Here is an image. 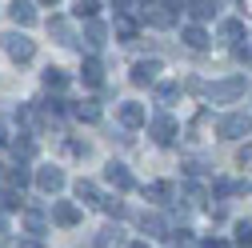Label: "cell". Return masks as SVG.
Returning a JSON list of instances; mask_svg holds the SVG:
<instances>
[{"label": "cell", "instance_id": "1", "mask_svg": "<svg viewBox=\"0 0 252 248\" xmlns=\"http://www.w3.org/2000/svg\"><path fill=\"white\" fill-rule=\"evenodd\" d=\"M216 132L224 136V140H240V136L252 132V116H248V112H228V116H220Z\"/></svg>", "mask_w": 252, "mask_h": 248}, {"label": "cell", "instance_id": "2", "mask_svg": "<svg viewBox=\"0 0 252 248\" xmlns=\"http://www.w3.org/2000/svg\"><path fill=\"white\" fill-rule=\"evenodd\" d=\"M0 40H4V52H8L12 60H16V64H28V60L36 56V44L28 40L24 32H4V36H0Z\"/></svg>", "mask_w": 252, "mask_h": 248}, {"label": "cell", "instance_id": "3", "mask_svg": "<svg viewBox=\"0 0 252 248\" xmlns=\"http://www.w3.org/2000/svg\"><path fill=\"white\" fill-rule=\"evenodd\" d=\"M136 8H140V4H116V36H120L124 44H128V40H136V32H140Z\"/></svg>", "mask_w": 252, "mask_h": 248}, {"label": "cell", "instance_id": "4", "mask_svg": "<svg viewBox=\"0 0 252 248\" xmlns=\"http://www.w3.org/2000/svg\"><path fill=\"white\" fill-rule=\"evenodd\" d=\"M236 96H244V76H228V80H216L208 88V100L212 104H232Z\"/></svg>", "mask_w": 252, "mask_h": 248}, {"label": "cell", "instance_id": "5", "mask_svg": "<svg viewBox=\"0 0 252 248\" xmlns=\"http://www.w3.org/2000/svg\"><path fill=\"white\" fill-rule=\"evenodd\" d=\"M180 8H184V4H148L140 16H144L152 28H172V24L180 20Z\"/></svg>", "mask_w": 252, "mask_h": 248}, {"label": "cell", "instance_id": "6", "mask_svg": "<svg viewBox=\"0 0 252 248\" xmlns=\"http://www.w3.org/2000/svg\"><path fill=\"white\" fill-rule=\"evenodd\" d=\"M176 132H180V128H176V120H172L168 112L152 116V124H148V136H152L156 144H172V140H176Z\"/></svg>", "mask_w": 252, "mask_h": 248}, {"label": "cell", "instance_id": "7", "mask_svg": "<svg viewBox=\"0 0 252 248\" xmlns=\"http://www.w3.org/2000/svg\"><path fill=\"white\" fill-rule=\"evenodd\" d=\"M104 180L112 184L116 192H128V188H132V172L124 168L120 160H108V164H104Z\"/></svg>", "mask_w": 252, "mask_h": 248}, {"label": "cell", "instance_id": "8", "mask_svg": "<svg viewBox=\"0 0 252 248\" xmlns=\"http://www.w3.org/2000/svg\"><path fill=\"white\" fill-rule=\"evenodd\" d=\"M52 220H56L60 228H76V224H80V208H76L72 200H56V204H52Z\"/></svg>", "mask_w": 252, "mask_h": 248}, {"label": "cell", "instance_id": "9", "mask_svg": "<svg viewBox=\"0 0 252 248\" xmlns=\"http://www.w3.org/2000/svg\"><path fill=\"white\" fill-rule=\"evenodd\" d=\"M144 120H148L144 104H136V100H124V104H120V124H124V128H140Z\"/></svg>", "mask_w": 252, "mask_h": 248}, {"label": "cell", "instance_id": "10", "mask_svg": "<svg viewBox=\"0 0 252 248\" xmlns=\"http://www.w3.org/2000/svg\"><path fill=\"white\" fill-rule=\"evenodd\" d=\"M156 72H160V60H136V64H132V76H128V80L144 88V84H152V80H156Z\"/></svg>", "mask_w": 252, "mask_h": 248}, {"label": "cell", "instance_id": "11", "mask_svg": "<svg viewBox=\"0 0 252 248\" xmlns=\"http://www.w3.org/2000/svg\"><path fill=\"white\" fill-rule=\"evenodd\" d=\"M36 184H40V192H60V188H64V172H60V168H40Z\"/></svg>", "mask_w": 252, "mask_h": 248}, {"label": "cell", "instance_id": "12", "mask_svg": "<svg viewBox=\"0 0 252 248\" xmlns=\"http://www.w3.org/2000/svg\"><path fill=\"white\" fill-rule=\"evenodd\" d=\"M48 32L56 36V44H76V32H72V24L64 16H52L48 20Z\"/></svg>", "mask_w": 252, "mask_h": 248}, {"label": "cell", "instance_id": "13", "mask_svg": "<svg viewBox=\"0 0 252 248\" xmlns=\"http://www.w3.org/2000/svg\"><path fill=\"white\" fill-rule=\"evenodd\" d=\"M80 76H84L88 88H100V84H104V64H100L96 56H88V60H84V68H80Z\"/></svg>", "mask_w": 252, "mask_h": 248}, {"label": "cell", "instance_id": "14", "mask_svg": "<svg viewBox=\"0 0 252 248\" xmlns=\"http://www.w3.org/2000/svg\"><path fill=\"white\" fill-rule=\"evenodd\" d=\"M140 228H144L148 236H172V232H168V224H164V216H160V212H144V216H140Z\"/></svg>", "mask_w": 252, "mask_h": 248}, {"label": "cell", "instance_id": "15", "mask_svg": "<svg viewBox=\"0 0 252 248\" xmlns=\"http://www.w3.org/2000/svg\"><path fill=\"white\" fill-rule=\"evenodd\" d=\"M8 16L20 24V28H28V24H32L36 20V4H28V0H16V4L8 8Z\"/></svg>", "mask_w": 252, "mask_h": 248}, {"label": "cell", "instance_id": "16", "mask_svg": "<svg viewBox=\"0 0 252 248\" xmlns=\"http://www.w3.org/2000/svg\"><path fill=\"white\" fill-rule=\"evenodd\" d=\"M120 240H124L120 228H116V224H104V228L96 232V240H92V248H120Z\"/></svg>", "mask_w": 252, "mask_h": 248}, {"label": "cell", "instance_id": "17", "mask_svg": "<svg viewBox=\"0 0 252 248\" xmlns=\"http://www.w3.org/2000/svg\"><path fill=\"white\" fill-rule=\"evenodd\" d=\"M104 36H108V28H104L100 20H88V24H84V44H88V48H100Z\"/></svg>", "mask_w": 252, "mask_h": 248}, {"label": "cell", "instance_id": "18", "mask_svg": "<svg viewBox=\"0 0 252 248\" xmlns=\"http://www.w3.org/2000/svg\"><path fill=\"white\" fill-rule=\"evenodd\" d=\"M184 8H188V16H192L196 24H204V20H212V16H216V8H220V4H208V0H196V4H184Z\"/></svg>", "mask_w": 252, "mask_h": 248}, {"label": "cell", "instance_id": "19", "mask_svg": "<svg viewBox=\"0 0 252 248\" xmlns=\"http://www.w3.org/2000/svg\"><path fill=\"white\" fill-rule=\"evenodd\" d=\"M180 40H184L188 48H204V44H208V32H204L200 24H188L184 32H180Z\"/></svg>", "mask_w": 252, "mask_h": 248}, {"label": "cell", "instance_id": "20", "mask_svg": "<svg viewBox=\"0 0 252 248\" xmlns=\"http://www.w3.org/2000/svg\"><path fill=\"white\" fill-rule=\"evenodd\" d=\"M240 36H244V20H224L220 24V40H228L232 48L240 44Z\"/></svg>", "mask_w": 252, "mask_h": 248}, {"label": "cell", "instance_id": "21", "mask_svg": "<svg viewBox=\"0 0 252 248\" xmlns=\"http://www.w3.org/2000/svg\"><path fill=\"white\" fill-rule=\"evenodd\" d=\"M76 196H80L84 204H96V208H100V200H104V196L96 192V184H92V180H76Z\"/></svg>", "mask_w": 252, "mask_h": 248}, {"label": "cell", "instance_id": "22", "mask_svg": "<svg viewBox=\"0 0 252 248\" xmlns=\"http://www.w3.org/2000/svg\"><path fill=\"white\" fill-rule=\"evenodd\" d=\"M72 112H76V120H88V124H92V120H100V104H96V100H80Z\"/></svg>", "mask_w": 252, "mask_h": 248}, {"label": "cell", "instance_id": "23", "mask_svg": "<svg viewBox=\"0 0 252 248\" xmlns=\"http://www.w3.org/2000/svg\"><path fill=\"white\" fill-rule=\"evenodd\" d=\"M180 96V84L176 80H164V84H156V100H160V104H172Z\"/></svg>", "mask_w": 252, "mask_h": 248}, {"label": "cell", "instance_id": "24", "mask_svg": "<svg viewBox=\"0 0 252 248\" xmlns=\"http://www.w3.org/2000/svg\"><path fill=\"white\" fill-rule=\"evenodd\" d=\"M144 196H148V200H168V196H172V184H168V180H156V184L144 188Z\"/></svg>", "mask_w": 252, "mask_h": 248}, {"label": "cell", "instance_id": "25", "mask_svg": "<svg viewBox=\"0 0 252 248\" xmlns=\"http://www.w3.org/2000/svg\"><path fill=\"white\" fill-rule=\"evenodd\" d=\"M64 84H68V76L60 72V68H44V88H52V92H60V88H64Z\"/></svg>", "mask_w": 252, "mask_h": 248}, {"label": "cell", "instance_id": "26", "mask_svg": "<svg viewBox=\"0 0 252 248\" xmlns=\"http://www.w3.org/2000/svg\"><path fill=\"white\" fill-rule=\"evenodd\" d=\"M4 180L12 184V188H24V184H28V168H24V164H12V168L4 172Z\"/></svg>", "mask_w": 252, "mask_h": 248}, {"label": "cell", "instance_id": "27", "mask_svg": "<svg viewBox=\"0 0 252 248\" xmlns=\"http://www.w3.org/2000/svg\"><path fill=\"white\" fill-rule=\"evenodd\" d=\"M96 12H100V4H96V0H80V4H76V16L88 24V20H96Z\"/></svg>", "mask_w": 252, "mask_h": 248}, {"label": "cell", "instance_id": "28", "mask_svg": "<svg viewBox=\"0 0 252 248\" xmlns=\"http://www.w3.org/2000/svg\"><path fill=\"white\" fill-rule=\"evenodd\" d=\"M24 228L32 232V236H40V232H44V216H40V212H24Z\"/></svg>", "mask_w": 252, "mask_h": 248}, {"label": "cell", "instance_id": "29", "mask_svg": "<svg viewBox=\"0 0 252 248\" xmlns=\"http://www.w3.org/2000/svg\"><path fill=\"white\" fill-rule=\"evenodd\" d=\"M100 208H104L108 216H116V220H120V216H124V212H128V208H124V204H120L116 196H104V200H100Z\"/></svg>", "mask_w": 252, "mask_h": 248}, {"label": "cell", "instance_id": "30", "mask_svg": "<svg viewBox=\"0 0 252 248\" xmlns=\"http://www.w3.org/2000/svg\"><path fill=\"white\" fill-rule=\"evenodd\" d=\"M12 148H16V156H32V140H28V132H20L12 140Z\"/></svg>", "mask_w": 252, "mask_h": 248}, {"label": "cell", "instance_id": "31", "mask_svg": "<svg viewBox=\"0 0 252 248\" xmlns=\"http://www.w3.org/2000/svg\"><path fill=\"white\" fill-rule=\"evenodd\" d=\"M184 200L188 204H200L204 200V188H200V184H184Z\"/></svg>", "mask_w": 252, "mask_h": 248}, {"label": "cell", "instance_id": "32", "mask_svg": "<svg viewBox=\"0 0 252 248\" xmlns=\"http://www.w3.org/2000/svg\"><path fill=\"white\" fill-rule=\"evenodd\" d=\"M236 244L240 248H252V224H236Z\"/></svg>", "mask_w": 252, "mask_h": 248}, {"label": "cell", "instance_id": "33", "mask_svg": "<svg viewBox=\"0 0 252 248\" xmlns=\"http://www.w3.org/2000/svg\"><path fill=\"white\" fill-rule=\"evenodd\" d=\"M0 208H4V212L20 208V196H16V192H0Z\"/></svg>", "mask_w": 252, "mask_h": 248}, {"label": "cell", "instance_id": "34", "mask_svg": "<svg viewBox=\"0 0 252 248\" xmlns=\"http://www.w3.org/2000/svg\"><path fill=\"white\" fill-rule=\"evenodd\" d=\"M236 164H240V168H252V144H244V148L236 152Z\"/></svg>", "mask_w": 252, "mask_h": 248}, {"label": "cell", "instance_id": "35", "mask_svg": "<svg viewBox=\"0 0 252 248\" xmlns=\"http://www.w3.org/2000/svg\"><path fill=\"white\" fill-rule=\"evenodd\" d=\"M236 56L240 60H252V44H236Z\"/></svg>", "mask_w": 252, "mask_h": 248}, {"label": "cell", "instance_id": "36", "mask_svg": "<svg viewBox=\"0 0 252 248\" xmlns=\"http://www.w3.org/2000/svg\"><path fill=\"white\" fill-rule=\"evenodd\" d=\"M200 248H228V244H224V240H216V236H208V240H204Z\"/></svg>", "mask_w": 252, "mask_h": 248}, {"label": "cell", "instance_id": "37", "mask_svg": "<svg viewBox=\"0 0 252 248\" xmlns=\"http://www.w3.org/2000/svg\"><path fill=\"white\" fill-rule=\"evenodd\" d=\"M16 248H44V244H40V240H20Z\"/></svg>", "mask_w": 252, "mask_h": 248}, {"label": "cell", "instance_id": "38", "mask_svg": "<svg viewBox=\"0 0 252 248\" xmlns=\"http://www.w3.org/2000/svg\"><path fill=\"white\" fill-rule=\"evenodd\" d=\"M0 144H8V136H4V124H0Z\"/></svg>", "mask_w": 252, "mask_h": 248}, {"label": "cell", "instance_id": "39", "mask_svg": "<svg viewBox=\"0 0 252 248\" xmlns=\"http://www.w3.org/2000/svg\"><path fill=\"white\" fill-rule=\"evenodd\" d=\"M128 248H148V244H144V240H136V244H128Z\"/></svg>", "mask_w": 252, "mask_h": 248}, {"label": "cell", "instance_id": "40", "mask_svg": "<svg viewBox=\"0 0 252 248\" xmlns=\"http://www.w3.org/2000/svg\"><path fill=\"white\" fill-rule=\"evenodd\" d=\"M0 236H4V220H0Z\"/></svg>", "mask_w": 252, "mask_h": 248}]
</instances>
